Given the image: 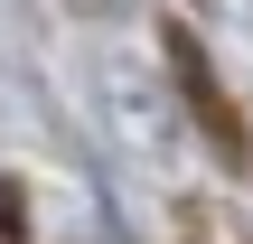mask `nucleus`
Masks as SVG:
<instances>
[{"label": "nucleus", "mask_w": 253, "mask_h": 244, "mask_svg": "<svg viewBox=\"0 0 253 244\" xmlns=\"http://www.w3.org/2000/svg\"><path fill=\"white\" fill-rule=\"evenodd\" d=\"M28 216H19V188H0V235H19Z\"/></svg>", "instance_id": "nucleus-2"}, {"label": "nucleus", "mask_w": 253, "mask_h": 244, "mask_svg": "<svg viewBox=\"0 0 253 244\" xmlns=\"http://www.w3.org/2000/svg\"><path fill=\"white\" fill-rule=\"evenodd\" d=\"M169 56H178V75H188V94L207 103V122H216V132L235 141V113H216V85H207V56H197V38H188V28H169Z\"/></svg>", "instance_id": "nucleus-1"}]
</instances>
